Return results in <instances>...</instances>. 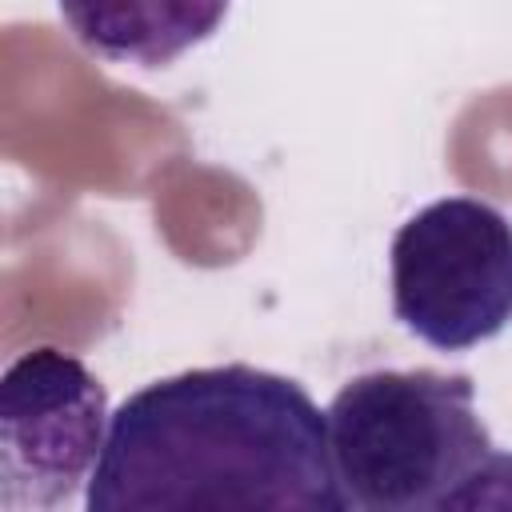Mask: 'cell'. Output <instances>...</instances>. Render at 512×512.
I'll use <instances>...</instances> for the list:
<instances>
[{"instance_id": "3957f363", "label": "cell", "mask_w": 512, "mask_h": 512, "mask_svg": "<svg viewBox=\"0 0 512 512\" xmlns=\"http://www.w3.org/2000/svg\"><path fill=\"white\" fill-rule=\"evenodd\" d=\"M392 312L436 352H468L512 324V220L476 196H444L392 236Z\"/></svg>"}, {"instance_id": "6da1fadb", "label": "cell", "mask_w": 512, "mask_h": 512, "mask_svg": "<svg viewBox=\"0 0 512 512\" xmlns=\"http://www.w3.org/2000/svg\"><path fill=\"white\" fill-rule=\"evenodd\" d=\"M84 508L344 512V496L316 400L280 372L216 364L152 380L112 412Z\"/></svg>"}, {"instance_id": "277c9868", "label": "cell", "mask_w": 512, "mask_h": 512, "mask_svg": "<svg viewBox=\"0 0 512 512\" xmlns=\"http://www.w3.org/2000/svg\"><path fill=\"white\" fill-rule=\"evenodd\" d=\"M108 392L64 348L16 356L0 380V504L52 512L88 488L108 440Z\"/></svg>"}, {"instance_id": "5b68a950", "label": "cell", "mask_w": 512, "mask_h": 512, "mask_svg": "<svg viewBox=\"0 0 512 512\" xmlns=\"http://www.w3.org/2000/svg\"><path fill=\"white\" fill-rule=\"evenodd\" d=\"M232 0H56L72 40L104 60L164 68L224 24Z\"/></svg>"}, {"instance_id": "7a4b0ae2", "label": "cell", "mask_w": 512, "mask_h": 512, "mask_svg": "<svg viewBox=\"0 0 512 512\" xmlns=\"http://www.w3.org/2000/svg\"><path fill=\"white\" fill-rule=\"evenodd\" d=\"M328 456L344 508H512V452L496 448L464 372L376 368L332 396Z\"/></svg>"}]
</instances>
